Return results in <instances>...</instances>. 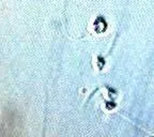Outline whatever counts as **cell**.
Listing matches in <instances>:
<instances>
[{"mask_svg": "<svg viewBox=\"0 0 154 137\" xmlns=\"http://www.w3.org/2000/svg\"><path fill=\"white\" fill-rule=\"evenodd\" d=\"M106 28H107V24H106L105 19L103 17H97V19L94 22V30L96 33H102L104 32Z\"/></svg>", "mask_w": 154, "mask_h": 137, "instance_id": "1", "label": "cell"}, {"mask_svg": "<svg viewBox=\"0 0 154 137\" xmlns=\"http://www.w3.org/2000/svg\"><path fill=\"white\" fill-rule=\"evenodd\" d=\"M97 59H98V61H97V67H98V68H100V70H102V68H104L105 61H104V59H103L102 57H98Z\"/></svg>", "mask_w": 154, "mask_h": 137, "instance_id": "2", "label": "cell"}]
</instances>
